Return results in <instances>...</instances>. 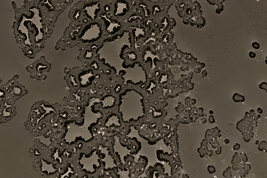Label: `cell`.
<instances>
[{
    "label": "cell",
    "mask_w": 267,
    "mask_h": 178,
    "mask_svg": "<svg viewBox=\"0 0 267 178\" xmlns=\"http://www.w3.org/2000/svg\"><path fill=\"white\" fill-rule=\"evenodd\" d=\"M257 111L260 114H262L263 113V110L262 109H261L260 108H257Z\"/></svg>",
    "instance_id": "8992f818"
},
{
    "label": "cell",
    "mask_w": 267,
    "mask_h": 178,
    "mask_svg": "<svg viewBox=\"0 0 267 178\" xmlns=\"http://www.w3.org/2000/svg\"><path fill=\"white\" fill-rule=\"evenodd\" d=\"M128 39V34L125 33L121 37L114 41L103 42V46L96 52L99 60L104 59L105 64L114 68L115 76L118 77L119 72L124 70L126 74L122 77L124 80L123 84L125 85H127L126 83L128 80H131L134 83H137L142 80L138 74L140 70V67L126 68L122 66L125 60L121 58L120 56L123 47L125 45L131 46Z\"/></svg>",
    "instance_id": "6da1fadb"
},
{
    "label": "cell",
    "mask_w": 267,
    "mask_h": 178,
    "mask_svg": "<svg viewBox=\"0 0 267 178\" xmlns=\"http://www.w3.org/2000/svg\"><path fill=\"white\" fill-rule=\"evenodd\" d=\"M259 88L261 89L266 90L267 92V84L265 82H263L259 85Z\"/></svg>",
    "instance_id": "3957f363"
},
{
    "label": "cell",
    "mask_w": 267,
    "mask_h": 178,
    "mask_svg": "<svg viewBox=\"0 0 267 178\" xmlns=\"http://www.w3.org/2000/svg\"><path fill=\"white\" fill-rule=\"evenodd\" d=\"M225 143L226 144L229 143V140L228 139H226L225 140Z\"/></svg>",
    "instance_id": "52a82bcc"
},
{
    "label": "cell",
    "mask_w": 267,
    "mask_h": 178,
    "mask_svg": "<svg viewBox=\"0 0 267 178\" xmlns=\"http://www.w3.org/2000/svg\"><path fill=\"white\" fill-rule=\"evenodd\" d=\"M233 101L235 102H239L240 101L242 102H244L245 100V97L243 95L239 94L238 93H235L233 95L232 97Z\"/></svg>",
    "instance_id": "7a4b0ae2"
},
{
    "label": "cell",
    "mask_w": 267,
    "mask_h": 178,
    "mask_svg": "<svg viewBox=\"0 0 267 178\" xmlns=\"http://www.w3.org/2000/svg\"><path fill=\"white\" fill-rule=\"evenodd\" d=\"M249 56L250 58H252V59H254L256 57V54L254 52L252 51H251L249 52Z\"/></svg>",
    "instance_id": "5b68a950"
},
{
    "label": "cell",
    "mask_w": 267,
    "mask_h": 178,
    "mask_svg": "<svg viewBox=\"0 0 267 178\" xmlns=\"http://www.w3.org/2000/svg\"><path fill=\"white\" fill-rule=\"evenodd\" d=\"M252 46L254 49H259L260 47V44L257 42H254L252 43Z\"/></svg>",
    "instance_id": "277c9868"
}]
</instances>
